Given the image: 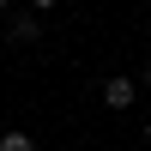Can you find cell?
<instances>
[{"mask_svg": "<svg viewBox=\"0 0 151 151\" xmlns=\"http://www.w3.org/2000/svg\"><path fill=\"white\" fill-rule=\"evenodd\" d=\"M6 6H12V0H0V12H6Z\"/></svg>", "mask_w": 151, "mask_h": 151, "instance_id": "obj_6", "label": "cell"}, {"mask_svg": "<svg viewBox=\"0 0 151 151\" xmlns=\"http://www.w3.org/2000/svg\"><path fill=\"white\" fill-rule=\"evenodd\" d=\"M133 97H139V85H133V79H121V73H115V79H103V103H109V109H133Z\"/></svg>", "mask_w": 151, "mask_h": 151, "instance_id": "obj_1", "label": "cell"}, {"mask_svg": "<svg viewBox=\"0 0 151 151\" xmlns=\"http://www.w3.org/2000/svg\"><path fill=\"white\" fill-rule=\"evenodd\" d=\"M30 6H36V12H55V6H60V0H30Z\"/></svg>", "mask_w": 151, "mask_h": 151, "instance_id": "obj_4", "label": "cell"}, {"mask_svg": "<svg viewBox=\"0 0 151 151\" xmlns=\"http://www.w3.org/2000/svg\"><path fill=\"white\" fill-rule=\"evenodd\" d=\"M6 30H12V42H36V30H42V24H36V12H18Z\"/></svg>", "mask_w": 151, "mask_h": 151, "instance_id": "obj_2", "label": "cell"}, {"mask_svg": "<svg viewBox=\"0 0 151 151\" xmlns=\"http://www.w3.org/2000/svg\"><path fill=\"white\" fill-rule=\"evenodd\" d=\"M145 91H151V67H145Z\"/></svg>", "mask_w": 151, "mask_h": 151, "instance_id": "obj_5", "label": "cell"}, {"mask_svg": "<svg viewBox=\"0 0 151 151\" xmlns=\"http://www.w3.org/2000/svg\"><path fill=\"white\" fill-rule=\"evenodd\" d=\"M145 139H151V121H145Z\"/></svg>", "mask_w": 151, "mask_h": 151, "instance_id": "obj_7", "label": "cell"}, {"mask_svg": "<svg viewBox=\"0 0 151 151\" xmlns=\"http://www.w3.org/2000/svg\"><path fill=\"white\" fill-rule=\"evenodd\" d=\"M0 151H36L30 133H0Z\"/></svg>", "mask_w": 151, "mask_h": 151, "instance_id": "obj_3", "label": "cell"}]
</instances>
